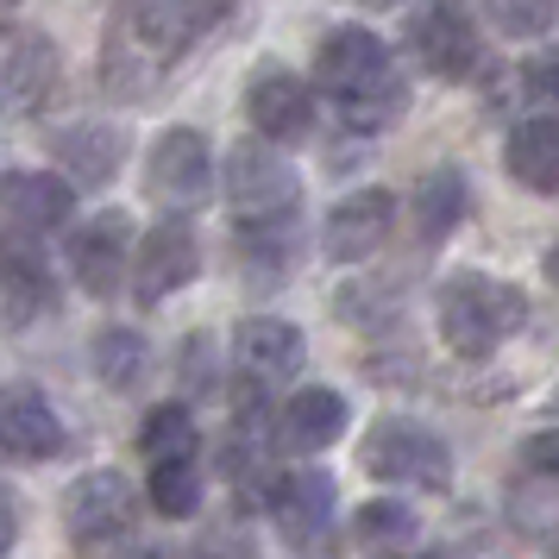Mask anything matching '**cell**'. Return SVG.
<instances>
[{
  "label": "cell",
  "instance_id": "obj_1",
  "mask_svg": "<svg viewBox=\"0 0 559 559\" xmlns=\"http://www.w3.org/2000/svg\"><path fill=\"white\" fill-rule=\"evenodd\" d=\"M233 13V0H114L102 32V82L120 102H145L189 45Z\"/></svg>",
  "mask_w": 559,
  "mask_h": 559
},
{
  "label": "cell",
  "instance_id": "obj_2",
  "mask_svg": "<svg viewBox=\"0 0 559 559\" xmlns=\"http://www.w3.org/2000/svg\"><path fill=\"white\" fill-rule=\"evenodd\" d=\"M314 95L340 107L353 132H378L403 114V70L396 51L365 26H333L314 45Z\"/></svg>",
  "mask_w": 559,
  "mask_h": 559
},
{
  "label": "cell",
  "instance_id": "obj_3",
  "mask_svg": "<svg viewBox=\"0 0 559 559\" xmlns=\"http://www.w3.org/2000/svg\"><path fill=\"white\" fill-rule=\"evenodd\" d=\"M433 321H440V340L447 353L459 358H490L509 333H522L528 321V296L515 283L490 277V271H453V277L433 289Z\"/></svg>",
  "mask_w": 559,
  "mask_h": 559
},
{
  "label": "cell",
  "instance_id": "obj_4",
  "mask_svg": "<svg viewBox=\"0 0 559 559\" xmlns=\"http://www.w3.org/2000/svg\"><path fill=\"white\" fill-rule=\"evenodd\" d=\"M227 202H233V214H239V227L296 221L302 177H296V164L283 157V145H264V139L233 145L227 152Z\"/></svg>",
  "mask_w": 559,
  "mask_h": 559
},
{
  "label": "cell",
  "instance_id": "obj_5",
  "mask_svg": "<svg viewBox=\"0 0 559 559\" xmlns=\"http://www.w3.org/2000/svg\"><path fill=\"white\" fill-rule=\"evenodd\" d=\"M365 472L383 484H415V490H447L453 478V453H447V440L421 421H403V415H383L378 428L365 433Z\"/></svg>",
  "mask_w": 559,
  "mask_h": 559
},
{
  "label": "cell",
  "instance_id": "obj_6",
  "mask_svg": "<svg viewBox=\"0 0 559 559\" xmlns=\"http://www.w3.org/2000/svg\"><path fill=\"white\" fill-rule=\"evenodd\" d=\"M132 515H139V490L127 484V472H82L70 490H63V534L76 554H107L114 540L132 534Z\"/></svg>",
  "mask_w": 559,
  "mask_h": 559
},
{
  "label": "cell",
  "instance_id": "obj_7",
  "mask_svg": "<svg viewBox=\"0 0 559 559\" xmlns=\"http://www.w3.org/2000/svg\"><path fill=\"white\" fill-rule=\"evenodd\" d=\"M403 38H408V51H415V63L440 82H465L484 63L478 20H472L459 0H421V7L408 13Z\"/></svg>",
  "mask_w": 559,
  "mask_h": 559
},
{
  "label": "cell",
  "instance_id": "obj_8",
  "mask_svg": "<svg viewBox=\"0 0 559 559\" xmlns=\"http://www.w3.org/2000/svg\"><path fill=\"white\" fill-rule=\"evenodd\" d=\"M195 271H202V239H195V227H189L182 214L157 221L145 239H132L127 277H132V296H139V308H157L164 296L189 289V283H195Z\"/></svg>",
  "mask_w": 559,
  "mask_h": 559
},
{
  "label": "cell",
  "instance_id": "obj_9",
  "mask_svg": "<svg viewBox=\"0 0 559 559\" xmlns=\"http://www.w3.org/2000/svg\"><path fill=\"white\" fill-rule=\"evenodd\" d=\"M207 182H214V152L195 127H170L152 139L145 157V195L164 214H195L207 202Z\"/></svg>",
  "mask_w": 559,
  "mask_h": 559
},
{
  "label": "cell",
  "instance_id": "obj_10",
  "mask_svg": "<svg viewBox=\"0 0 559 559\" xmlns=\"http://www.w3.org/2000/svg\"><path fill=\"white\" fill-rule=\"evenodd\" d=\"M246 120L264 145H302L308 132H314V88H308L296 70H283V63H258L252 76H246Z\"/></svg>",
  "mask_w": 559,
  "mask_h": 559
},
{
  "label": "cell",
  "instance_id": "obj_11",
  "mask_svg": "<svg viewBox=\"0 0 559 559\" xmlns=\"http://www.w3.org/2000/svg\"><path fill=\"white\" fill-rule=\"evenodd\" d=\"M57 88V45L45 32L13 26L0 32V114L7 120H32L38 107L51 102Z\"/></svg>",
  "mask_w": 559,
  "mask_h": 559
},
{
  "label": "cell",
  "instance_id": "obj_12",
  "mask_svg": "<svg viewBox=\"0 0 559 559\" xmlns=\"http://www.w3.org/2000/svg\"><path fill=\"white\" fill-rule=\"evenodd\" d=\"M132 214H120V207H102L95 221H82L76 233H70V271H76V283L88 289V296H114L120 283H127V258H132Z\"/></svg>",
  "mask_w": 559,
  "mask_h": 559
},
{
  "label": "cell",
  "instance_id": "obj_13",
  "mask_svg": "<svg viewBox=\"0 0 559 559\" xmlns=\"http://www.w3.org/2000/svg\"><path fill=\"white\" fill-rule=\"evenodd\" d=\"M63 453V421L45 403L38 383H7L0 390V459L7 465H45Z\"/></svg>",
  "mask_w": 559,
  "mask_h": 559
},
{
  "label": "cell",
  "instance_id": "obj_14",
  "mask_svg": "<svg viewBox=\"0 0 559 559\" xmlns=\"http://www.w3.org/2000/svg\"><path fill=\"white\" fill-rule=\"evenodd\" d=\"M308 358V340L296 321H283V314H246L239 328H233V365H239V378L246 383H289L302 371Z\"/></svg>",
  "mask_w": 559,
  "mask_h": 559
},
{
  "label": "cell",
  "instance_id": "obj_15",
  "mask_svg": "<svg viewBox=\"0 0 559 559\" xmlns=\"http://www.w3.org/2000/svg\"><path fill=\"white\" fill-rule=\"evenodd\" d=\"M70 214H76V182H63L57 170H7L0 177V221H7V233L45 239V233L70 227Z\"/></svg>",
  "mask_w": 559,
  "mask_h": 559
},
{
  "label": "cell",
  "instance_id": "obj_16",
  "mask_svg": "<svg viewBox=\"0 0 559 559\" xmlns=\"http://www.w3.org/2000/svg\"><path fill=\"white\" fill-rule=\"evenodd\" d=\"M390 233H396V195H390V189H353V195L328 214L321 246H328L333 264H365V258L383 252Z\"/></svg>",
  "mask_w": 559,
  "mask_h": 559
},
{
  "label": "cell",
  "instance_id": "obj_17",
  "mask_svg": "<svg viewBox=\"0 0 559 559\" xmlns=\"http://www.w3.org/2000/svg\"><path fill=\"white\" fill-rule=\"evenodd\" d=\"M333 478L328 472H277V484H271V522H277V534L289 540V547H321L333 528Z\"/></svg>",
  "mask_w": 559,
  "mask_h": 559
},
{
  "label": "cell",
  "instance_id": "obj_18",
  "mask_svg": "<svg viewBox=\"0 0 559 559\" xmlns=\"http://www.w3.org/2000/svg\"><path fill=\"white\" fill-rule=\"evenodd\" d=\"M57 302L51 283V258L38 252L32 233H0V308L13 328H32L45 308Z\"/></svg>",
  "mask_w": 559,
  "mask_h": 559
},
{
  "label": "cell",
  "instance_id": "obj_19",
  "mask_svg": "<svg viewBox=\"0 0 559 559\" xmlns=\"http://www.w3.org/2000/svg\"><path fill=\"white\" fill-rule=\"evenodd\" d=\"M346 421H353L346 396L328 390V383H308V390H296V396L277 408V447L283 453L314 459V453H328V447L346 440Z\"/></svg>",
  "mask_w": 559,
  "mask_h": 559
},
{
  "label": "cell",
  "instance_id": "obj_20",
  "mask_svg": "<svg viewBox=\"0 0 559 559\" xmlns=\"http://www.w3.org/2000/svg\"><path fill=\"white\" fill-rule=\"evenodd\" d=\"M127 157V132L107 127V120H76V127L57 132V164H63V182H82V189H102Z\"/></svg>",
  "mask_w": 559,
  "mask_h": 559
},
{
  "label": "cell",
  "instance_id": "obj_21",
  "mask_svg": "<svg viewBox=\"0 0 559 559\" xmlns=\"http://www.w3.org/2000/svg\"><path fill=\"white\" fill-rule=\"evenodd\" d=\"M509 177L522 182V189H534V195H559V127L554 114H534V120H522V127L509 132Z\"/></svg>",
  "mask_w": 559,
  "mask_h": 559
},
{
  "label": "cell",
  "instance_id": "obj_22",
  "mask_svg": "<svg viewBox=\"0 0 559 559\" xmlns=\"http://www.w3.org/2000/svg\"><path fill=\"white\" fill-rule=\"evenodd\" d=\"M465 207H472V189L459 170H428V177L415 182V239L421 246H447L465 221Z\"/></svg>",
  "mask_w": 559,
  "mask_h": 559
},
{
  "label": "cell",
  "instance_id": "obj_23",
  "mask_svg": "<svg viewBox=\"0 0 559 559\" xmlns=\"http://www.w3.org/2000/svg\"><path fill=\"white\" fill-rule=\"evenodd\" d=\"M353 540L365 554H408L415 540H421V522H415V509L396 503V497H378V503H365L353 515Z\"/></svg>",
  "mask_w": 559,
  "mask_h": 559
},
{
  "label": "cell",
  "instance_id": "obj_24",
  "mask_svg": "<svg viewBox=\"0 0 559 559\" xmlns=\"http://www.w3.org/2000/svg\"><path fill=\"white\" fill-rule=\"evenodd\" d=\"M139 453H145V465H157V459H195V453H202V428H195L189 403H157L152 415L139 421Z\"/></svg>",
  "mask_w": 559,
  "mask_h": 559
},
{
  "label": "cell",
  "instance_id": "obj_25",
  "mask_svg": "<svg viewBox=\"0 0 559 559\" xmlns=\"http://www.w3.org/2000/svg\"><path fill=\"white\" fill-rule=\"evenodd\" d=\"M152 371V346H145V333L132 328H102L95 333V378L107 390H139Z\"/></svg>",
  "mask_w": 559,
  "mask_h": 559
},
{
  "label": "cell",
  "instance_id": "obj_26",
  "mask_svg": "<svg viewBox=\"0 0 559 559\" xmlns=\"http://www.w3.org/2000/svg\"><path fill=\"white\" fill-rule=\"evenodd\" d=\"M152 509L170 522H189L202 509V465L195 459H157L152 465Z\"/></svg>",
  "mask_w": 559,
  "mask_h": 559
},
{
  "label": "cell",
  "instance_id": "obj_27",
  "mask_svg": "<svg viewBox=\"0 0 559 559\" xmlns=\"http://www.w3.org/2000/svg\"><path fill=\"white\" fill-rule=\"evenodd\" d=\"M490 20L509 38H534V32L554 26V0H490Z\"/></svg>",
  "mask_w": 559,
  "mask_h": 559
},
{
  "label": "cell",
  "instance_id": "obj_28",
  "mask_svg": "<svg viewBox=\"0 0 559 559\" xmlns=\"http://www.w3.org/2000/svg\"><path fill=\"white\" fill-rule=\"evenodd\" d=\"M522 88H528V102H554V57L540 51V57H528V63H522Z\"/></svg>",
  "mask_w": 559,
  "mask_h": 559
},
{
  "label": "cell",
  "instance_id": "obj_29",
  "mask_svg": "<svg viewBox=\"0 0 559 559\" xmlns=\"http://www.w3.org/2000/svg\"><path fill=\"white\" fill-rule=\"evenodd\" d=\"M554 453H559L554 433H534L528 447H522V465H528V472H534L540 484H554Z\"/></svg>",
  "mask_w": 559,
  "mask_h": 559
},
{
  "label": "cell",
  "instance_id": "obj_30",
  "mask_svg": "<svg viewBox=\"0 0 559 559\" xmlns=\"http://www.w3.org/2000/svg\"><path fill=\"white\" fill-rule=\"evenodd\" d=\"M13 540H20V497H13V490H0V559H7Z\"/></svg>",
  "mask_w": 559,
  "mask_h": 559
},
{
  "label": "cell",
  "instance_id": "obj_31",
  "mask_svg": "<svg viewBox=\"0 0 559 559\" xmlns=\"http://www.w3.org/2000/svg\"><path fill=\"white\" fill-rule=\"evenodd\" d=\"M390 559H440V554H415V547H408V554H390Z\"/></svg>",
  "mask_w": 559,
  "mask_h": 559
},
{
  "label": "cell",
  "instance_id": "obj_32",
  "mask_svg": "<svg viewBox=\"0 0 559 559\" xmlns=\"http://www.w3.org/2000/svg\"><path fill=\"white\" fill-rule=\"evenodd\" d=\"M145 559H157V554H145Z\"/></svg>",
  "mask_w": 559,
  "mask_h": 559
}]
</instances>
